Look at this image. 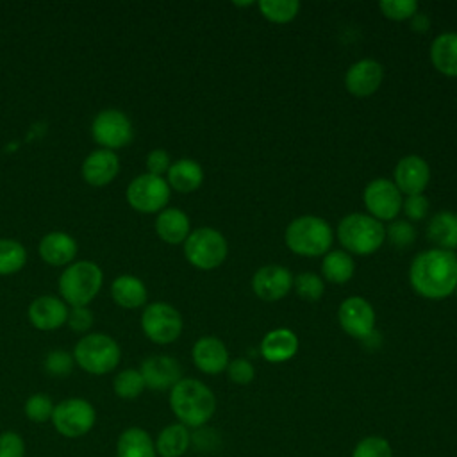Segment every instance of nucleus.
I'll return each instance as SVG.
<instances>
[{
  "label": "nucleus",
  "instance_id": "12",
  "mask_svg": "<svg viewBox=\"0 0 457 457\" xmlns=\"http://www.w3.org/2000/svg\"><path fill=\"white\" fill-rule=\"evenodd\" d=\"M95 409L82 398H68L54 407L52 423L59 434L66 437H80L91 430L95 423Z\"/></svg>",
  "mask_w": 457,
  "mask_h": 457
},
{
  "label": "nucleus",
  "instance_id": "3",
  "mask_svg": "<svg viewBox=\"0 0 457 457\" xmlns=\"http://www.w3.org/2000/svg\"><path fill=\"white\" fill-rule=\"evenodd\" d=\"M286 246L303 257L325 255L334 241V230L330 223L314 214H303L289 221L284 232Z\"/></svg>",
  "mask_w": 457,
  "mask_h": 457
},
{
  "label": "nucleus",
  "instance_id": "17",
  "mask_svg": "<svg viewBox=\"0 0 457 457\" xmlns=\"http://www.w3.org/2000/svg\"><path fill=\"white\" fill-rule=\"evenodd\" d=\"M139 373L145 380V386L154 391L171 389L180 378L182 370L177 359L170 355H150L141 362Z\"/></svg>",
  "mask_w": 457,
  "mask_h": 457
},
{
  "label": "nucleus",
  "instance_id": "31",
  "mask_svg": "<svg viewBox=\"0 0 457 457\" xmlns=\"http://www.w3.org/2000/svg\"><path fill=\"white\" fill-rule=\"evenodd\" d=\"M261 14L271 23H289L300 11L298 0H261L257 2Z\"/></svg>",
  "mask_w": 457,
  "mask_h": 457
},
{
  "label": "nucleus",
  "instance_id": "4",
  "mask_svg": "<svg viewBox=\"0 0 457 457\" xmlns=\"http://www.w3.org/2000/svg\"><path fill=\"white\" fill-rule=\"evenodd\" d=\"M336 236L350 255H371L384 245L386 227L370 214L352 212L339 221Z\"/></svg>",
  "mask_w": 457,
  "mask_h": 457
},
{
  "label": "nucleus",
  "instance_id": "26",
  "mask_svg": "<svg viewBox=\"0 0 457 457\" xmlns=\"http://www.w3.org/2000/svg\"><path fill=\"white\" fill-rule=\"evenodd\" d=\"M427 236L436 248L457 250V212L453 211H439L434 214L427 225Z\"/></svg>",
  "mask_w": 457,
  "mask_h": 457
},
{
  "label": "nucleus",
  "instance_id": "30",
  "mask_svg": "<svg viewBox=\"0 0 457 457\" xmlns=\"http://www.w3.org/2000/svg\"><path fill=\"white\" fill-rule=\"evenodd\" d=\"M155 445L148 432L132 427L127 428L118 439V457H155Z\"/></svg>",
  "mask_w": 457,
  "mask_h": 457
},
{
  "label": "nucleus",
  "instance_id": "39",
  "mask_svg": "<svg viewBox=\"0 0 457 457\" xmlns=\"http://www.w3.org/2000/svg\"><path fill=\"white\" fill-rule=\"evenodd\" d=\"M73 355L66 350H52L45 357V370L54 377H64L73 368Z\"/></svg>",
  "mask_w": 457,
  "mask_h": 457
},
{
  "label": "nucleus",
  "instance_id": "23",
  "mask_svg": "<svg viewBox=\"0 0 457 457\" xmlns=\"http://www.w3.org/2000/svg\"><path fill=\"white\" fill-rule=\"evenodd\" d=\"M155 232L168 245H179L191 234V221L182 209L166 207L155 218Z\"/></svg>",
  "mask_w": 457,
  "mask_h": 457
},
{
  "label": "nucleus",
  "instance_id": "13",
  "mask_svg": "<svg viewBox=\"0 0 457 457\" xmlns=\"http://www.w3.org/2000/svg\"><path fill=\"white\" fill-rule=\"evenodd\" d=\"M337 320L348 336L364 341L375 330L377 318L371 303L366 298L348 296L337 309Z\"/></svg>",
  "mask_w": 457,
  "mask_h": 457
},
{
  "label": "nucleus",
  "instance_id": "32",
  "mask_svg": "<svg viewBox=\"0 0 457 457\" xmlns=\"http://www.w3.org/2000/svg\"><path fill=\"white\" fill-rule=\"evenodd\" d=\"M27 262V250L16 239H0V275H12Z\"/></svg>",
  "mask_w": 457,
  "mask_h": 457
},
{
  "label": "nucleus",
  "instance_id": "40",
  "mask_svg": "<svg viewBox=\"0 0 457 457\" xmlns=\"http://www.w3.org/2000/svg\"><path fill=\"white\" fill-rule=\"evenodd\" d=\"M225 371H227L228 378H230V382H234L237 386H246L255 377V368H253V364L248 359L228 361V366H227Z\"/></svg>",
  "mask_w": 457,
  "mask_h": 457
},
{
  "label": "nucleus",
  "instance_id": "37",
  "mask_svg": "<svg viewBox=\"0 0 457 457\" xmlns=\"http://www.w3.org/2000/svg\"><path fill=\"white\" fill-rule=\"evenodd\" d=\"M416 228L407 220H395L386 227V239L396 248H407L416 241Z\"/></svg>",
  "mask_w": 457,
  "mask_h": 457
},
{
  "label": "nucleus",
  "instance_id": "45",
  "mask_svg": "<svg viewBox=\"0 0 457 457\" xmlns=\"http://www.w3.org/2000/svg\"><path fill=\"white\" fill-rule=\"evenodd\" d=\"M428 27H430V18L425 12H416L411 18V29L414 32H427Z\"/></svg>",
  "mask_w": 457,
  "mask_h": 457
},
{
  "label": "nucleus",
  "instance_id": "36",
  "mask_svg": "<svg viewBox=\"0 0 457 457\" xmlns=\"http://www.w3.org/2000/svg\"><path fill=\"white\" fill-rule=\"evenodd\" d=\"M378 9L387 20L405 21L418 12L420 5L416 0H382L378 2Z\"/></svg>",
  "mask_w": 457,
  "mask_h": 457
},
{
  "label": "nucleus",
  "instance_id": "15",
  "mask_svg": "<svg viewBox=\"0 0 457 457\" xmlns=\"http://www.w3.org/2000/svg\"><path fill=\"white\" fill-rule=\"evenodd\" d=\"M384 80V66L370 57L355 61L345 73V87L350 95L366 98L378 91Z\"/></svg>",
  "mask_w": 457,
  "mask_h": 457
},
{
  "label": "nucleus",
  "instance_id": "42",
  "mask_svg": "<svg viewBox=\"0 0 457 457\" xmlns=\"http://www.w3.org/2000/svg\"><path fill=\"white\" fill-rule=\"evenodd\" d=\"M145 164H146V170H148L146 173L162 177L164 173H168V170L171 166V159H170V154L164 148H154L152 152H148Z\"/></svg>",
  "mask_w": 457,
  "mask_h": 457
},
{
  "label": "nucleus",
  "instance_id": "41",
  "mask_svg": "<svg viewBox=\"0 0 457 457\" xmlns=\"http://www.w3.org/2000/svg\"><path fill=\"white\" fill-rule=\"evenodd\" d=\"M428 209H430V204H428V198L423 193L421 195H409L402 202V211L407 216V220H411V221L423 220L428 214Z\"/></svg>",
  "mask_w": 457,
  "mask_h": 457
},
{
  "label": "nucleus",
  "instance_id": "1",
  "mask_svg": "<svg viewBox=\"0 0 457 457\" xmlns=\"http://www.w3.org/2000/svg\"><path fill=\"white\" fill-rule=\"evenodd\" d=\"M411 287L427 300H443L457 287V253L428 248L414 255L409 268Z\"/></svg>",
  "mask_w": 457,
  "mask_h": 457
},
{
  "label": "nucleus",
  "instance_id": "11",
  "mask_svg": "<svg viewBox=\"0 0 457 457\" xmlns=\"http://www.w3.org/2000/svg\"><path fill=\"white\" fill-rule=\"evenodd\" d=\"M362 202L370 216L378 221H393L402 211L403 195L389 179H373L362 191Z\"/></svg>",
  "mask_w": 457,
  "mask_h": 457
},
{
  "label": "nucleus",
  "instance_id": "34",
  "mask_svg": "<svg viewBox=\"0 0 457 457\" xmlns=\"http://www.w3.org/2000/svg\"><path fill=\"white\" fill-rule=\"evenodd\" d=\"M293 287L302 300L318 302L325 293V282L318 273L302 271L293 278Z\"/></svg>",
  "mask_w": 457,
  "mask_h": 457
},
{
  "label": "nucleus",
  "instance_id": "21",
  "mask_svg": "<svg viewBox=\"0 0 457 457\" xmlns=\"http://www.w3.org/2000/svg\"><path fill=\"white\" fill-rule=\"evenodd\" d=\"M37 252L39 257L52 266L70 264L77 255V241L66 232L54 230L41 237Z\"/></svg>",
  "mask_w": 457,
  "mask_h": 457
},
{
  "label": "nucleus",
  "instance_id": "5",
  "mask_svg": "<svg viewBox=\"0 0 457 457\" xmlns=\"http://www.w3.org/2000/svg\"><path fill=\"white\" fill-rule=\"evenodd\" d=\"M104 282L100 266L93 261H77L66 266L59 278V291L71 307H87Z\"/></svg>",
  "mask_w": 457,
  "mask_h": 457
},
{
  "label": "nucleus",
  "instance_id": "9",
  "mask_svg": "<svg viewBox=\"0 0 457 457\" xmlns=\"http://www.w3.org/2000/svg\"><path fill=\"white\" fill-rule=\"evenodd\" d=\"M93 139L105 150H118L127 146L134 137L132 121L120 109L100 111L91 123Z\"/></svg>",
  "mask_w": 457,
  "mask_h": 457
},
{
  "label": "nucleus",
  "instance_id": "20",
  "mask_svg": "<svg viewBox=\"0 0 457 457\" xmlns=\"http://www.w3.org/2000/svg\"><path fill=\"white\" fill-rule=\"evenodd\" d=\"M68 312L66 303L54 295L37 296L29 305V320L39 330L59 328L62 323H66Z\"/></svg>",
  "mask_w": 457,
  "mask_h": 457
},
{
  "label": "nucleus",
  "instance_id": "44",
  "mask_svg": "<svg viewBox=\"0 0 457 457\" xmlns=\"http://www.w3.org/2000/svg\"><path fill=\"white\" fill-rule=\"evenodd\" d=\"M66 321L75 332H87L93 325V312L87 307H71Z\"/></svg>",
  "mask_w": 457,
  "mask_h": 457
},
{
  "label": "nucleus",
  "instance_id": "7",
  "mask_svg": "<svg viewBox=\"0 0 457 457\" xmlns=\"http://www.w3.org/2000/svg\"><path fill=\"white\" fill-rule=\"evenodd\" d=\"M228 253L225 236L212 227H200L191 230L184 241V255L189 264L198 270H214L223 264Z\"/></svg>",
  "mask_w": 457,
  "mask_h": 457
},
{
  "label": "nucleus",
  "instance_id": "10",
  "mask_svg": "<svg viewBox=\"0 0 457 457\" xmlns=\"http://www.w3.org/2000/svg\"><path fill=\"white\" fill-rule=\"evenodd\" d=\"M170 186L162 177L141 173L127 187V202L139 212H161L170 200Z\"/></svg>",
  "mask_w": 457,
  "mask_h": 457
},
{
  "label": "nucleus",
  "instance_id": "25",
  "mask_svg": "<svg viewBox=\"0 0 457 457\" xmlns=\"http://www.w3.org/2000/svg\"><path fill=\"white\" fill-rule=\"evenodd\" d=\"M166 182H168L170 189H175L179 193H191L202 186L204 170L196 161H193L189 157H182V159L171 162V166L166 173Z\"/></svg>",
  "mask_w": 457,
  "mask_h": 457
},
{
  "label": "nucleus",
  "instance_id": "6",
  "mask_svg": "<svg viewBox=\"0 0 457 457\" xmlns=\"http://www.w3.org/2000/svg\"><path fill=\"white\" fill-rule=\"evenodd\" d=\"M120 357L121 352L118 343L111 336L100 332L86 334L79 339L73 350L75 362L93 375H105L112 371L118 366Z\"/></svg>",
  "mask_w": 457,
  "mask_h": 457
},
{
  "label": "nucleus",
  "instance_id": "8",
  "mask_svg": "<svg viewBox=\"0 0 457 457\" xmlns=\"http://www.w3.org/2000/svg\"><path fill=\"white\" fill-rule=\"evenodd\" d=\"M141 328L150 341L168 345L180 336L182 316L173 305L166 302H154L146 305L141 314Z\"/></svg>",
  "mask_w": 457,
  "mask_h": 457
},
{
  "label": "nucleus",
  "instance_id": "24",
  "mask_svg": "<svg viewBox=\"0 0 457 457\" xmlns=\"http://www.w3.org/2000/svg\"><path fill=\"white\" fill-rule=\"evenodd\" d=\"M428 57L436 71L445 77H457V32H443L430 43Z\"/></svg>",
  "mask_w": 457,
  "mask_h": 457
},
{
  "label": "nucleus",
  "instance_id": "46",
  "mask_svg": "<svg viewBox=\"0 0 457 457\" xmlns=\"http://www.w3.org/2000/svg\"><path fill=\"white\" fill-rule=\"evenodd\" d=\"M453 293H455V296H457V287H455V291H453Z\"/></svg>",
  "mask_w": 457,
  "mask_h": 457
},
{
  "label": "nucleus",
  "instance_id": "43",
  "mask_svg": "<svg viewBox=\"0 0 457 457\" xmlns=\"http://www.w3.org/2000/svg\"><path fill=\"white\" fill-rule=\"evenodd\" d=\"M25 445L16 432L0 434V457H23Z\"/></svg>",
  "mask_w": 457,
  "mask_h": 457
},
{
  "label": "nucleus",
  "instance_id": "38",
  "mask_svg": "<svg viewBox=\"0 0 457 457\" xmlns=\"http://www.w3.org/2000/svg\"><path fill=\"white\" fill-rule=\"evenodd\" d=\"M54 403L52 400L43 395V393H37V395H32L27 402H25V414L27 418H30L32 421L36 423H41V421H46L48 418H52V412H54Z\"/></svg>",
  "mask_w": 457,
  "mask_h": 457
},
{
  "label": "nucleus",
  "instance_id": "16",
  "mask_svg": "<svg viewBox=\"0 0 457 457\" xmlns=\"http://www.w3.org/2000/svg\"><path fill=\"white\" fill-rule=\"evenodd\" d=\"M393 182L405 196L421 195L430 182V166L416 154L405 155L395 166Z\"/></svg>",
  "mask_w": 457,
  "mask_h": 457
},
{
  "label": "nucleus",
  "instance_id": "27",
  "mask_svg": "<svg viewBox=\"0 0 457 457\" xmlns=\"http://www.w3.org/2000/svg\"><path fill=\"white\" fill-rule=\"evenodd\" d=\"M111 296L118 305L136 309L146 302V286L134 275H120L111 284Z\"/></svg>",
  "mask_w": 457,
  "mask_h": 457
},
{
  "label": "nucleus",
  "instance_id": "29",
  "mask_svg": "<svg viewBox=\"0 0 457 457\" xmlns=\"http://www.w3.org/2000/svg\"><path fill=\"white\" fill-rule=\"evenodd\" d=\"M355 262L345 250H328L321 259V275L332 284H345L353 277Z\"/></svg>",
  "mask_w": 457,
  "mask_h": 457
},
{
  "label": "nucleus",
  "instance_id": "22",
  "mask_svg": "<svg viewBox=\"0 0 457 457\" xmlns=\"http://www.w3.org/2000/svg\"><path fill=\"white\" fill-rule=\"evenodd\" d=\"M298 352V337L289 328H273L261 341V355L264 361L278 364L286 362Z\"/></svg>",
  "mask_w": 457,
  "mask_h": 457
},
{
  "label": "nucleus",
  "instance_id": "33",
  "mask_svg": "<svg viewBox=\"0 0 457 457\" xmlns=\"http://www.w3.org/2000/svg\"><path fill=\"white\" fill-rule=\"evenodd\" d=\"M114 393L120 396V398H125V400H132L136 396H139L143 393V389L146 387L145 386V380L139 373V370H134V368H129V370H123L120 371L116 377H114Z\"/></svg>",
  "mask_w": 457,
  "mask_h": 457
},
{
  "label": "nucleus",
  "instance_id": "18",
  "mask_svg": "<svg viewBox=\"0 0 457 457\" xmlns=\"http://www.w3.org/2000/svg\"><path fill=\"white\" fill-rule=\"evenodd\" d=\"M195 366L205 375H218L228 366V350L225 343L214 336H204L196 339L191 350Z\"/></svg>",
  "mask_w": 457,
  "mask_h": 457
},
{
  "label": "nucleus",
  "instance_id": "2",
  "mask_svg": "<svg viewBox=\"0 0 457 457\" xmlns=\"http://www.w3.org/2000/svg\"><path fill=\"white\" fill-rule=\"evenodd\" d=\"M170 407L184 427H204L216 411V396L202 380L180 378L170 389Z\"/></svg>",
  "mask_w": 457,
  "mask_h": 457
},
{
  "label": "nucleus",
  "instance_id": "14",
  "mask_svg": "<svg viewBox=\"0 0 457 457\" xmlns=\"http://www.w3.org/2000/svg\"><path fill=\"white\" fill-rule=\"evenodd\" d=\"M252 289L264 302L282 300L293 289V275L280 264L261 266L252 277Z\"/></svg>",
  "mask_w": 457,
  "mask_h": 457
},
{
  "label": "nucleus",
  "instance_id": "35",
  "mask_svg": "<svg viewBox=\"0 0 457 457\" xmlns=\"http://www.w3.org/2000/svg\"><path fill=\"white\" fill-rule=\"evenodd\" d=\"M352 457H393V448L382 436H366L357 441Z\"/></svg>",
  "mask_w": 457,
  "mask_h": 457
},
{
  "label": "nucleus",
  "instance_id": "28",
  "mask_svg": "<svg viewBox=\"0 0 457 457\" xmlns=\"http://www.w3.org/2000/svg\"><path fill=\"white\" fill-rule=\"evenodd\" d=\"M191 445V434L182 423L164 427L157 437L155 452L161 457H182Z\"/></svg>",
  "mask_w": 457,
  "mask_h": 457
},
{
  "label": "nucleus",
  "instance_id": "19",
  "mask_svg": "<svg viewBox=\"0 0 457 457\" xmlns=\"http://www.w3.org/2000/svg\"><path fill=\"white\" fill-rule=\"evenodd\" d=\"M82 177L89 186H107L120 171V159L112 150H93L82 162Z\"/></svg>",
  "mask_w": 457,
  "mask_h": 457
}]
</instances>
